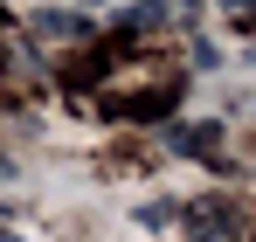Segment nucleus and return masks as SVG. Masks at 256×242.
I'll return each instance as SVG.
<instances>
[{
    "mask_svg": "<svg viewBox=\"0 0 256 242\" xmlns=\"http://www.w3.org/2000/svg\"><path fill=\"white\" fill-rule=\"evenodd\" d=\"M187 228H194L201 242H228L242 222H236V208H228V201H214V208H194V222H187Z\"/></svg>",
    "mask_w": 256,
    "mask_h": 242,
    "instance_id": "nucleus-1",
    "label": "nucleus"
},
{
    "mask_svg": "<svg viewBox=\"0 0 256 242\" xmlns=\"http://www.w3.org/2000/svg\"><path fill=\"white\" fill-rule=\"evenodd\" d=\"M214 138H222L214 124H180V132H173V146H180V152H214Z\"/></svg>",
    "mask_w": 256,
    "mask_h": 242,
    "instance_id": "nucleus-2",
    "label": "nucleus"
},
{
    "mask_svg": "<svg viewBox=\"0 0 256 242\" xmlns=\"http://www.w3.org/2000/svg\"><path fill=\"white\" fill-rule=\"evenodd\" d=\"M90 7H104V0H90Z\"/></svg>",
    "mask_w": 256,
    "mask_h": 242,
    "instance_id": "nucleus-3",
    "label": "nucleus"
}]
</instances>
